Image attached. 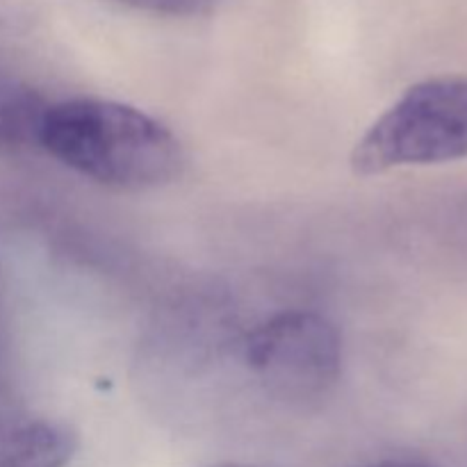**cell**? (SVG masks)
<instances>
[{"instance_id": "6da1fadb", "label": "cell", "mask_w": 467, "mask_h": 467, "mask_svg": "<svg viewBox=\"0 0 467 467\" xmlns=\"http://www.w3.org/2000/svg\"><path fill=\"white\" fill-rule=\"evenodd\" d=\"M39 146L80 176L126 192L169 185L185 167L181 140L162 121L108 99L50 103Z\"/></svg>"}, {"instance_id": "7a4b0ae2", "label": "cell", "mask_w": 467, "mask_h": 467, "mask_svg": "<svg viewBox=\"0 0 467 467\" xmlns=\"http://www.w3.org/2000/svg\"><path fill=\"white\" fill-rule=\"evenodd\" d=\"M467 158V78L436 76L404 91L351 153L358 176Z\"/></svg>"}, {"instance_id": "3957f363", "label": "cell", "mask_w": 467, "mask_h": 467, "mask_svg": "<svg viewBox=\"0 0 467 467\" xmlns=\"http://www.w3.org/2000/svg\"><path fill=\"white\" fill-rule=\"evenodd\" d=\"M244 360L269 395L308 406L331 395L340 381L342 340L324 315L285 310L249 333Z\"/></svg>"}, {"instance_id": "277c9868", "label": "cell", "mask_w": 467, "mask_h": 467, "mask_svg": "<svg viewBox=\"0 0 467 467\" xmlns=\"http://www.w3.org/2000/svg\"><path fill=\"white\" fill-rule=\"evenodd\" d=\"M78 447L67 422L0 410V467H67Z\"/></svg>"}, {"instance_id": "5b68a950", "label": "cell", "mask_w": 467, "mask_h": 467, "mask_svg": "<svg viewBox=\"0 0 467 467\" xmlns=\"http://www.w3.org/2000/svg\"><path fill=\"white\" fill-rule=\"evenodd\" d=\"M50 103L30 85L0 71V149L39 146Z\"/></svg>"}, {"instance_id": "8992f818", "label": "cell", "mask_w": 467, "mask_h": 467, "mask_svg": "<svg viewBox=\"0 0 467 467\" xmlns=\"http://www.w3.org/2000/svg\"><path fill=\"white\" fill-rule=\"evenodd\" d=\"M119 3L162 16H196L210 12L219 0H119Z\"/></svg>"}, {"instance_id": "52a82bcc", "label": "cell", "mask_w": 467, "mask_h": 467, "mask_svg": "<svg viewBox=\"0 0 467 467\" xmlns=\"http://www.w3.org/2000/svg\"><path fill=\"white\" fill-rule=\"evenodd\" d=\"M363 467H431V465L420 463V461H381V463H372Z\"/></svg>"}, {"instance_id": "ba28073f", "label": "cell", "mask_w": 467, "mask_h": 467, "mask_svg": "<svg viewBox=\"0 0 467 467\" xmlns=\"http://www.w3.org/2000/svg\"><path fill=\"white\" fill-rule=\"evenodd\" d=\"M5 356V324H3V304H0V368H3Z\"/></svg>"}, {"instance_id": "9c48e42d", "label": "cell", "mask_w": 467, "mask_h": 467, "mask_svg": "<svg viewBox=\"0 0 467 467\" xmlns=\"http://www.w3.org/2000/svg\"><path fill=\"white\" fill-rule=\"evenodd\" d=\"M217 467H255V465H237V463L233 465V463H231V465H217Z\"/></svg>"}]
</instances>
